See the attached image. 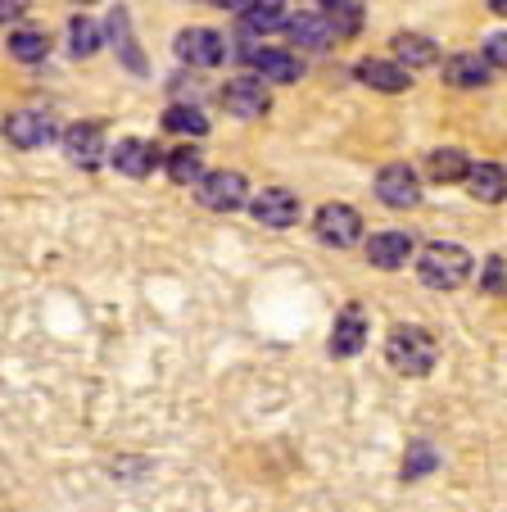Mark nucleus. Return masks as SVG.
Instances as JSON below:
<instances>
[{
	"label": "nucleus",
	"instance_id": "obj_14",
	"mask_svg": "<svg viewBox=\"0 0 507 512\" xmlns=\"http://www.w3.org/2000/svg\"><path fill=\"white\" fill-rule=\"evenodd\" d=\"M354 73H358V82H363V87L385 91V96H399V91H408V87H412V82H408V68L385 64V59H363V64L354 68Z\"/></svg>",
	"mask_w": 507,
	"mask_h": 512
},
{
	"label": "nucleus",
	"instance_id": "obj_31",
	"mask_svg": "<svg viewBox=\"0 0 507 512\" xmlns=\"http://www.w3.org/2000/svg\"><path fill=\"white\" fill-rule=\"evenodd\" d=\"M254 5H259V0H218V10H231V14H240V19H245Z\"/></svg>",
	"mask_w": 507,
	"mask_h": 512
},
{
	"label": "nucleus",
	"instance_id": "obj_12",
	"mask_svg": "<svg viewBox=\"0 0 507 512\" xmlns=\"http://www.w3.org/2000/svg\"><path fill=\"white\" fill-rule=\"evenodd\" d=\"M412 250H417V241H412L408 232H376L372 241H367V263L381 272H394L412 259Z\"/></svg>",
	"mask_w": 507,
	"mask_h": 512
},
{
	"label": "nucleus",
	"instance_id": "obj_16",
	"mask_svg": "<svg viewBox=\"0 0 507 512\" xmlns=\"http://www.w3.org/2000/svg\"><path fill=\"white\" fill-rule=\"evenodd\" d=\"M489 68H494V64H489L485 55H453V59H444V82H449V87H458V91L485 87Z\"/></svg>",
	"mask_w": 507,
	"mask_h": 512
},
{
	"label": "nucleus",
	"instance_id": "obj_34",
	"mask_svg": "<svg viewBox=\"0 0 507 512\" xmlns=\"http://www.w3.org/2000/svg\"><path fill=\"white\" fill-rule=\"evenodd\" d=\"M326 10H340V5H354V0H322Z\"/></svg>",
	"mask_w": 507,
	"mask_h": 512
},
{
	"label": "nucleus",
	"instance_id": "obj_28",
	"mask_svg": "<svg viewBox=\"0 0 507 512\" xmlns=\"http://www.w3.org/2000/svg\"><path fill=\"white\" fill-rule=\"evenodd\" d=\"M480 290H489V295H503V290H507V263L498 259V254L485 263V277H480Z\"/></svg>",
	"mask_w": 507,
	"mask_h": 512
},
{
	"label": "nucleus",
	"instance_id": "obj_29",
	"mask_svg": "<svg viewBox=\"0 0 507 512\" xmlns=\"http://www.w3.org/2000/svg\"><path fill=\"white\" fill-rule=\"evenodd\" d=\"M335 28V37H349V32H358V5H340V10L326 14Z\"/></svg>",
	"mask_w": 507,
	"mask_h": 512
},
{
	"label": "nucleus",
	"instance_id": "obj_17",
	"mask_svg": "<svg viewBox=\"0 0 507 512\" xmlns=\"http://www.w3.org/2000/svg\"><path fill=\"white\" fill-rule=\"evenodd\" d=\"M290 41L304 50H326L335 41V28L326 14H299V19L290 23Z\"/></svg>",
	"mask_w": 507,
	"mask_h": 512
},
{
	"label": "nucleus",
	"instance_id": "obj_25",
	"mask_svg": "<svg viewBox=\"0 0 507 512\" xmlns=\"http://www.w3.org/2000/svg\"><path fill=\"white\" fill-rule=\"evenodd\" d=\"M10 55L23 59V64H37V59L50 55V37L46 32H37V28H19L10 37Z\"/></svg>",
	"mask_w": 507,
	"mask_h": 512
},
{
	"label": "nucleus",
	"instance_id": "obj_23",
	"mask_svg": "<svg viewBox=\"0 0 507 512\" xmlns=\"http://www.w3.org/2000/svg\"><path fill=\"white\" fill-rule=\"evenodd\" d=\"M435 467H440V454H435V445H426V440H412L408 454H403V481H421V476H431Z\"/></svg>",
	"mask_w": 507,
	"mask_h": 512
},
{
	"label": "nucleus",
	"instance_id": "obj_8",
	"mask_svg": "<svg viewBox=\"0 0 507 512\" xmlns=\"http://www.w3.org/2000/svg\"><path fill=\"white\" fill-rule=\"evenodd\" d=\"M222 105H227V114H236V118H263L272 109L268 82L263 78H231L227 87H222Z\"/></svg>",
	"mask_w": 507,
	"mask_h": 512
},
{
	"label": "nucleus",
	"instance_id": "obj_27",
	"mask_svg": "<svg viewBox=\"0 0 507 512\" xmlns=\"http://www.w3.org/2000/svg\"><path fill=\"white\" fill-rule=\"evenodd\" d=\"M68 41H73V55L77 59H87V55H96V50H100V28L87 19V14H77V19L68 23Z\"/></svg>",
	"mask_w": 507,
	"mask_h": 512
},
{
	"label": "nucleus",
	"instance_id": "obj_15",
	"mask_svg": "<svg viewBox=\"0 0 507 512\" xmlns=\"http://www.w3.org/2000/svg\"><path fill=\"white\" fill-rule=\"evenodd\" d=\"M245 59L254 64V73H259L263 82H299V59L286 55V50H245Z\"/></svg>",
	"mask_w": 507,
	"mask_h": 512
},
{
	"label": "nucleus",
	"instance_id": "obj_33",
	"mask_svg": "<svg viewBox=\"0 0 507 512\" xmlns=\"http://www.w3.org/2000/svg\"><path fill=\"white\" fill-rule=\"evenodd\" d=\"M489 10H494V14H507V0H489Z\"/></svg>",
	"mask_w": 507,
	"mask_h": 512
},
{
	"label": "nucleus",
	"instance_id": "obj_22",
	"mask_svg": "<svg viewBox=\"0 0 507 512\" xmlns=\"http://www.w3.org/2000/svg\"><path fill=\"white\" fill-rule=\"evenodd\" d=\"M290 14L281 10L277 0H263V5H254V10L245 14V32H290Z\"/></svg>",
	"mask_w": 507,
	"mask_h": 512
},
{
	"label": "nucleus",
	"instance_id": "obj_1",
	"mask_svg": "<svg viewBox=\"0 0 507 512\" xmlns=\"http://www.w3.org/2000/svg\"><path fill=\"white\" fill-rule=\"evenodd\" d=\"M385 358H390V368L399 377H431L435 363H440V345H435V336L426 327L399 322L390 331V340H385Z\"/></svg>",
	"mask_w": 507,
	"mask_h": 512
},
{
	"label": "nucleus",
	"instance_id": "obj_10",
	"mask_svg": "<svg viewBox=\"0 0 507 512\" xmlns=\"http://www.w3.org/2000/svg\"><path fill=\"white\" fill-rule=\"evenodd\" d=\"M109 164H114L123 177H150L159 164H168V155H163L159 145L127 136V141H118L114 150H109Z\"/></svg>",
	"mask_w": 507,
	"mask_h": 512
},
{
	"label": "nucleus",
	"instance_id": "obj_11",
	"mask_svg": "<svg viewBox=\"0 0 507 512\" xmlns=\"http://www.w3.org/2000/svg\"><path fill=\"white\" fill-rule=\"evenodd\" d=\"M64 155L73 159L77 168H100V159L109 155L100 123H77V127H68V132H64Z\"/></svg>",
	"mask_w": 507,
	"mask_h": 512
},
{
	"label": "nucleus",
	"instance_id": "obj_9",
	"mask_svg": "<svg viewBox=\"0 0 507 512\" xmlns=\"http://www.w3.org/2000/svg\"><path fill=\"white\" fill-rule=\"evenodd\" d=\"M173 50L182 64L213 68V64H222V55H227V41H222L213 28H186V32H177Z\"/></svg>",
	"mask_w": 507,
	"mask_h": 512
},
{
	"label": "nucleus",
	"instance_id": "obj_7",
	"mask_svg": "<svg viewBox=\"0 0 507 512\" xmlns=\"http://www.w3.org/2000/svg\"><path fill=\"white\" fill-rule=\"evenodd\" d=\"M363 345H367V313H363V304H345V309L335 313L326 349H331V358H354V354H363Z\"/></svg>",
	"mask_w": 507,
	"mask_h": 512
},
{
	"label": "nucleus",
	"instance_id": "obj_4",
	"mask_svg": "<svg viewBox=\"0 0 507 512\" xmlns=\"http://www.w3.org/2000/svg\"><path fill=\"white\" fill-rule=\"evenodd\" d=\"M245 195H249L245 177L231 173V168H218V173H209L200 186H195V200L213 213H236L240 204H245Z\"/></svg>",
	"mask_w": 507,
	"mask_h": 512
},
{
	"label": "nucleus",
	"instance_id": "obj_21",
	"mask_svg": "<svg viewBox=\"0 0 507 512\" xmlns=\"http://www.w3.org/2000/svg\"><path fill=\"white\" fill-rule=\"evenodd\" d=\"M390 46H394V55H399L408 68H431L435 59H440L435 41H431V37H417V32H399Z\"/></svg>",
	"mask_w": 507,
	"mask_h": 512
},
{
	"label": "nucleus",
	"instance_id": "obj_20",
	"mask_svg": "<svg viewBox=\"0 0 507 512\" xmlns=\"http://www.w3.org/2000/svg\"><path fill=\"white\" fill-rule=\"evenodd\" d=\"M426 173H431V182H467L471 159L462 150H431L426 155Z\"/></svg>",
	"mask_w": 507,
	"mask_h": 512
},
{
	"label": "nucleus",
	"instance_id": "obj_30",
	"mask_svg": "<svg viewBox=\"0 0 507 512\" xmlns=\"http://www.w3.org/2000/svg\"><path fill=\"white\" fill-rule=\"evenodd\" d=\"M485 59L494 68H507V32H494V37L485 41Z\"/></svg>",
	"mask_w": 507,
	"mask_h": 512
},
{
	"label": "nucleus",
	"instance_id": "obj_6",
	"mask_svg": "<svg viewBox=\"0 0 507 512\" xmlns=\"http://www.w3.org/2000/svg\"><path fill=\"white\" fill-rule=\"evenodd\" d=\"M376 200L390 209H417L421 204V182L408 164H385L376 173Z\"/></svg>",
	"mask_w": 507,
	"mask_h": 512
},
{
	"label": "nucleus",
	"instance_id": "obj_18",
	"mask_svg": "<svg viewBox=\"0 0 507 512\" xmlns=\"http://www.w3.org/2000/svg\"><path fill=\"white\" fill-rule=\"evenodd\" d=\"M163 168H168V177H173L177 186H200L204 177H209L204 173V155L195 150V145H177V150H168V164Z\"/></svg>",
	"mask_w": 507,
	"mask_h": 512
},
{
	"label": "nucleus",
	"instance_id": "obj_35",
	"mask_svg": "<svg viewBox=\"0 0 507 512\" xmlns=\"http://www.w3.org/2000/svg\"><path fill=\"white\" fill-rule=\"evenodd\" d=\"M82 5H87V0H82Z\"/></svg>",
	"mask_w": 507,
	"mask_h": 512
},
{
	"label": "nucleus",
	"instance_id": "obj_13",
	"mask_svg": "<svg viewBox=\"0 0 507 512\" xmlns=\"http://www.w3.org/2000/svg\"><path fill=\"white\" fill-rule=\"evenodd\" d=\"M50 136H55V127H50V118L37 114V109H19V114L5 118V141L19 145V150H37Z\"/></svg>",
	"mask_w": 507,
	"mask_h": 512
},
{
	"label": "nucleus",
	"instance_id": "obj_32",
	"mask_svg": "<svg viewBox=\"0 0 507 512\" xmlns=\"http://www.w3.org/2000/svg\"><path fill=\"white\" fill-rule=\"evenodd\" d=\"M23 14V0H0V19L10 23V19H19Z\"/></svg>",
	"mask_w": 507,
	"mask_h": 512
},
{
	"label": "nucleus",
	"instance_id": "obj_19",
	"mask_svg": "<svg viewBox=\"0 0 507 512\" xmlns=\"http://www.w3.org/2000/svg\"><path fill=\"white\" fill-rule=\"evenodd\" d=\"M467 191H471V200H480V204H498V200L507 195V173H503L498 164H480V168H471Z\"/></svg>",
	"mask_w": 507,
	"mask_h": 512
},
{
	"label": "nucleus",
	"instance_id": "obj_2",
	"mask_svg": "<svg viewBox=\"0 0 507 512\" xmlns=\"http://www.w3.org/2000/svg\"><path fill=\"white\" fill-rule=\"evenodd\" d=\"M471 268H476V259H471L462 245H453V241H431L426 250L417 254V277H421V286H431V290L467 286Z\"/></svg>",
	"mask_w": 507,
	"mask_h": 512
},
{
	"label": "nucleus",
	"instance_id": "obj_24",
	"mask_svg": "<svg viewBox=\"0 0 507 512\" xmlns=\"http://www.w3.org/2000/svg\"><path fill=\"white\" fill-rule=\"evenodd\" d=\"M109 32H114V41H118V50H123L127 68H132V73H145V59H141V50H136V41H132V19H127V10L109 14Z\"/></svg>",
	"mask_w": 507,
	"mask_h": 512
},
{
	"label": "nucleus",
	"instance_id": "obj_26",
	"mask_svg": "<svg viewBox=\"0 0 507 512\" xmlns=\"http://www.w3.org/2000/svg\"><path fill=\"white\" fill-rule=\"evenodd\" d=\"M163 127H168V132H182V136H204L209 132V118H204L195 105H173L163 114Z\"/></svg>",
	"mask_w": 507,
	"mask_h": 512
},
{
	"label": "nucleus",
	"instance_id": "obj_3",
	"mask_svg": "<svg viewBox=\"0 0 507 512\" xmlns=\"http://www.w3.org/2000/svg\"><path fill=\"white\" fill-rule=\"evenodd\" d=\"M313 232L322 245H331V250H349V245L363 241V213L354 209V204H322V209L313 213Z\"/></svg>",
	"mask_w": 507,
	"mask_h": 512
},
{
	"label": "nucleus",
	"instance_id": "obj_5",
	"mask_svg": "<svg viewBox=\"0 0 507 512\" xmlns=\"http://www.w3.org/2000/svg\"><path fill=\"white\" fill-rule=\"evenodd\" d=\"M249 213H254V223L272 227V232H286V227L299 223V195L286 191V186H268L249 200Z\"/></svg>",
	"mask_w": 507,
	"mask_h": 512
}]
</instances>
